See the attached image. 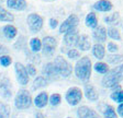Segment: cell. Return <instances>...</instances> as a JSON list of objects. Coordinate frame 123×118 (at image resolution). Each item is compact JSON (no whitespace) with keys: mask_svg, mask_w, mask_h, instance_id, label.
<instances>
[{"mask_svg":"<svg viewBox=\"0 0 123 118\" xmlns=\"http://www.w3.org/2000/svg\"><path fill=\"white\" fill-rule=\"evenodd\" d=\"M93 69H95L96 72H98L100 75H105V73L109 71V66H108V64H105V62L98 61L95 64Z\"/></svg>","mask_w":123,"mask_h":118,"instance_id":"obj_27","label":"cell"},{"mask_svg":"<svg viewBox=\"0 0 123 118\" xmlns=\"http://www.w3.org/2000/svg\"><path fill=\"white\" fill-rule=\"evenodd\" d=\"M92 8L98 12H109L113 9V5L110 0H99L93 3Z\"/></svg>","mask_w":123,"mask_h":118,"instance_id":"obj_15","label":"cell"},{"mask_svg":"<svg viewBox=\"0 0 123 118\" xmlns=\"http://www.w3.org/2000/svg\"><path fill=\"white\" fill-rule=\"evenodd\" d=\"M0 21L8 22V23H11L14 21V16L11 12H9L6 8H3L2 5H0Z\"/></svg>","mask_w":123,"mask_h":118,"instance_id":"obj_24","label":"cell"},{"mask_svg":"<svg viewBox=\"0 0 123 118\" xmlns=\"http://www.w3.org/2000/svg\"><path fill=\"white\" fill-rule=\"evenodd\" d=\"M67 118H70V117H67Z\"/></svg>","mask_w":123,"mask_h":118,"instance_id":"obj_42","label":"cell"},{"mask_svg":"<svg viewBox=\"0 0 123 118\" xmlns=\"http://www.w3.org/2000/svg\"><path fill=\"white\" fill-rule=\"evenodd\" d=\"M7 7L14 11H23L28 8L26 0H7Z\"/></svg>","mask_w":123,"mask_h":118,"instance_id":"obj_16","label":"cell"},{"mask_svg":"<svg viewBox=\"0 0 123 118\" xmlns=\"http://www.w3.org/2000/svg\"><path fill=\"white\" fill-rule=\"evenodd\" d=\"M53 62H54V66H55V68H56V70L61 78L66 79V78H68L69 75H72V72H73L72 66H70V64H68V61H67L63 56L55 57Z\"/></svg>","mask_w":123,"mask_h":118,"instance_id":"obj_4","label":"cell"},{"mask_svg":"<svg viewBox=\"0 0 123 118\" xmlns=\"http://www.w3.org/2000/svg\"><path fill=\"white\" fill-rule=\"evenodd\" d=\"M85 24H86V26L92 28V30L97 27L98 26V18H97L95 12H89L87 16H86Z\"/></svg>","mask_w":123,"mask_h":118,"instance_id":"obj_23","label":"cell"},{"mask_svg":"<svg viewBox=\"0 0 123 118\" xmlns=\"http://www.w3.org/2000/svg\"><path fill=\"white\" fill-rule=\"evenodd\" d=\"M11 109L10 106L0 102V118H10Z\"/></svg>","mask_w":123,"mask_h":118,"instance_id":"obj_29","label":"cell"},{"mask_svg":"<svg viewBox=\"0 0 123 118\" xmlns=\"http://www.w3.org/2000/svg\"><path fill=\"white\" fill-rule=\"evenodd\" d=\"M91 51H92L93 57L96 59H98V60H102L105 57V48L101 43H96L91 47Z\"/></svg>","mask_w":123,"mask_h":118,"instance_id":"obj_19","label":"cell"},{"mask_svg":"<svg viewBox=\"0 0 123 118\" xmlns=\"http://www.w3.org/2000/svg\"><path fill=\"white\" fill-rule=\"evenodd\" d=\"M49 96L47 95V93L46 92L38 93V94L35 96L34 101H33L34 105H35L37 108H44L47 104H49Z\"/></svg>","mask_w":123,"mask_h":118,"instance_id":"obj_18","label":"cell"},{"mask_svg":"<svg viewBox=\"0 0 123 118\" xmlns=\"http://www.w3.org/2000/svg\"><path fill=\"white\" fill-rule=\"evenodd\" d=\"M119 18H120V13H119V12H114V13H112V14H110V16H105L103 21H105V24L111 25V24H114L115 22H118Z\"/></svg>","mask_w":123,"mask_h":118,"instance_id":"obj_32","label":"cell"},{"mask_svg":"<svg viewBox=\"0 0 123 118\" xmlns=\"http://www.w3.org/2000/svg\"><path fill=\"white\" fill-rule=\"evenodd\" d=\"M11 64H12V58H11L9 55L6 54V55H1V56H0V64H1L3 68L9 67Z\"/></svg>","mask_w":123,"mask_h":118,"instance_id":"obj_34","label":"cell"},{"mask_svg":"<svg viewBox=\"0 0 123 118\" xmlns=\"http://www.w3.org/2000/svg\"><path fill=\"white\" fill-rule=\"evenodd\" d=\"M17 34H18V30L12 24H7V25H5L2 27V35L8 41H11V39L15 38Z\"/></svg>","mask_w":123,"mask_h":118,"instance_id":"obj_20","label":"cell"},{"mask_svg":"<svg viewBox=\"0 0 123 118\" xmlns=\"http://www.w3.org/2000/svg\"><path fill=\"white\" fill-rule=\"evenodd\" d=\"M79 24V18L76 14H70L67 16V19L62 22V24L59 25V33L61 34H65L66 32L70 31L73 28H76Z\"/></svg>","mask_w":123,"mask_h":118,"instance_id":"obj_9","label":"cell"},{"mask_svg":"<svg viewBox=\"0 0 123 118\" xmlns=\"http://www.w3.org/2000/svg\"><path fill=\"white\" fill-rule=\"evenodd\" d=\"M66 55H67V57H68L70 60H77V59L80 58V53L77 50V49H75V48L68 49V50L66 51Z\"/></svg>","mask_w":123,"mask_h":118,"instance_id":"obj_35","label":"cell"},{"mask_svg":"<svg viewBox=\"0 0 123 118\" xmlns=\"http://www.w3.org/2000/svg\"><path fill=\"white\" fill-rule=\"evenodd\" d=\"M26 23L31 33H38L43 27L44 20L37 13H30L26 18Z\"/></svg>","mask_w":123,"mask_h":118,"instance_id":"obj_5","label":"cell"},{"mask_svg":"<svg viewBox=\"0 0 123 118\" xmlns=\"http://www.w3.org/2000/svg\"><path fill=\"white\" fill-rule=\"evenodd\" d=\"M12 118H15V117H12Z\"/></svg>","mask_w":123,"mask_h":118,"instance_id":"obj_43","label":"cell"},{"mask_svg":"<svg viewBox=\"0 0 123 118\" xmlns=\"http://www.w3.org/2000/svg\"><path fill=\"white\" fill-rule=\"evenodd\" d=\"M76 47L81 51L89 50V49L91 48V42H90L89 37H88L87 35H85V34L79 35V38H78V41H77Z\"/></svg>","mask_w":123,"mask_h":118,"instance_id":"obj_17","label":"cell"},{"mask_svg":"<svg viewBox=\"0 0 123 118\" xmlns=\"http://www.w3.org/2000/svg\"><path fill=\"white\" fill-rule=\"evenodd\" d=\"M122 27H123V26H122Z\"/></svg>","mask_w":123,"mask_h":118,"instance_id":"obj_44","label":"cell"},{"mask_svg":"<svg viewBox=\"0 0 123 118\" xmlns=\"http://www.w3.org/2000/svg\"><path fill=\"white\" fill-rule=\"evenodd\" d=\"M91 71L92 64L89 57L84 56L77 60L74 68V72L77 79H79L82 82H88L91 77Z\"/></svg>","mask_w":123,"mask_h":118,"instance_id":"obj_1","label":"cell"},{"mask_svg":"<svg viewBox=\"0 0 123 118\" xmlns=\"http://www.w3.org/2000/svg\"><path fill=\"white\" fill-rule=\"evenodd\" d=\"M30 49L32 53H34V54H36V53H38V51L42 50V46H43V44H42V41L40 38H37V37H33V38L30 39Z\"/></svg>","mask_w":123,"mask_h":118,"instance_id":"obj_25","label":"cell"},{"mask_svg":"<svg viewBox=\"0 0 123 118\" xmlns=\"http://www.w3.org/2000/svg\"><path fill=\"white\" fill-rule=\"evenodd\" d=\"M107 34L108 37H110L113 41H121V34L119 32V30L114 26H110V27L107 30Z\"/></svg>","mask_w":123,"mask_h":118,"instance_id":"obj_28","label":"cell"},{"mask_svg":"<svg viewBox=\"0 0 123 118\" xmlns=\"http://www.w3.org/2000/svg\"><path fill=\"white\" fill-rule=\"evenodd\" d=\"M25 68H26V71H28V73H29V75H30V77H35V75H36V68H35V66H34V64H28Z\"/></svg>","mask_w":123,"mask_h":118,"instance_id":"obj_37","label":"cell"},{"mask_svg":"<svg viewBox=\"0 0 123 118\" xmlns=\"http://www.w3.org/2000/svg\"><path fill=\"white\" fill-rule=\"evenodd\" d=\"M84 94L88 101L90 102H97L99 100V94H98L97 90L92 84H85L84 86Z\"/></svg>","mask_w":123,"mask_h":118,"instance_id":"obj_14","label":"cell"},{"mask_svg":"<svg viewBox=\"0 0 123 118\" xmlns=\"http://www.w3.org/2000/svg\"><path fill=\"white\" fill-rule=\"evenodd\" d=\"M62 102V97L58 93H55V94H52L49 97V104L51 106H57L59 105Z\"/></svg>","mask_w":123,"mask_h":118,"instance_id":"obj_33","label":"cell"},{"mask_svg":"<svg viewBox=\"0 0 123 118\" xmlns=\"http://www.w3.org/2000/svg\"><path fill=\"white\" fill-rule=\"evenodd\" d=\"M49 83V79H46L44 75H38L34 79L33 81V84H32V90L33 91H36L38 89H42L44 86H47Z\"/></svg>","mask_w":123,"mask_h":118,"instance_id":"obj_22","label":"cell"},{"mask_svg":"<svg viewBox=\"0 0 123 118\" xmlns=\"http://www.w3.org/2000/svg\"><path fill=\"white\" fill-rule=\"evenodd\" d=\"M32 103H33V100H32V96H31L29 91L24 90V89H21L18 91L14 97V106L17 109H28L31 107Z\"/></svg>","mask_w":123,"mask_h":118,"instance_id":"obj_3","label":"cell"},{"mask_svg":"<svg viewBox=\"0 0 123 118\" xmlns=\"http://www.w3.org/2000/svg\"><path fill=\"white\" fill-rule=\"evenodd\" d=\"M42 75L46 79H49V81H56V80H58L61 78L55 66H54V62H47L42 68Z\"/></svg>","mask_w":123,"mask_h":118,"instance_id":"obj_10","label":"cell"},{"mask_svg":"<svg viewBox=\"0 0 123 118\" xmlns=\"http://www.w3.org/2000/svg\"><path fill=\"white\" fill-rule=\"evenodd\" d=\"M107 61H108V64H120L123 62V55L117 54V53L108 55Z\"/></svg>","mask_w":123,"mask_h":118,"instance_id":"obj_26","label":"cell"},{"mask_svg":"<svg viewBox=\"0 0 123 118\" xmlns=\"http://www.w3.org/2000/svg\"><path fill=\"white\" fill-rule=\"evenodd\" d=\"M123 81V64H120L119 66L109 69V71L103 75L101 80V84L103 87L112 89L113 86L120 84Z\"/></svg>","mask_w":123,"mask_h":118,"instance_id":"obj_2","label":"cell"},{"mask_svg":"<svg viewBox=\"0 0 123 118\" xmlns=\"http://www.w3.org/2000/svg\"><path fill=\"white\" fill-rule=\"evenodd\" d=\"M14 71H15V77H17L19 84H21V85L28 84L29 81H30V75H29L28 71H26L25 66H23L21 62H15Z\"/></svg>","mask_w":123,"mask_h":118,"instance_id":"obj_8","label":"cell"},{"mask_svg":"<svg viewBox=\"0 0 123 118\" xmlns=\"http://www.w3.org/2000/svg\"><path fill=\"white\" fill-rule=\"evenodd\" d=\"M78 38H79V33H78V30H77V27H76V28H73L70 31L66 32V33L64 34L63 42H64L65 46L73 47V46H76Z\"/></svg>","mask_w":123,"mask_h":118,"instance_id":"obj_11","label":"cell"},{"mask_svg":"<svg viewBox=\"0 0 123 118\" xmlns=\"http://www.w3.org/2000/svg\"><path fill=\"white\" fill-rule=\"evenodd\" d=\"M92 37L96 41V43H105L107 41L108 34H107V30H105V26L98 25L96 28H93V32H92Z\"/></svg>","mask_w":123,"mask_h":118,"instance_id":"obj_13","label":"cell"},{"mask_svg":"<svg viewBox=\"0 0 123 118\" xmlns=\"http://www.w3.org/2000/svg\"><path fill=\"white\" fill-rule=\"evenodd\" d=\"M35 118H45V117H44V115L42 113H36L35 114Z\"/></svg>","mask_w":123,"mask_h":118,"instance_id":"obj_41","label":"cell"},{"mask_svg":"<svg viewBox=\"0 0 123 118\" xmlns=\"http://www.w3.org/2000/svg\"><path fill=\"white\" fill-rule=\"evenodd\" d=\"M107 49L109 53H111V54H114V53H118L119 50V46L117 45V44H114L113 42H109L107 45Z\"/></svg>","mask_w":123,"mask_h":118,"instance_id":"obj_36","label":"cell"},{"mask_svg":"<svg viewBox=\"0 0 123 118\" xmlns=\"http://www.w3.org/2000/svg\"><path fill=\"white\" fill-rule=\"evenodd\" d=\"M103 116L105 118H118V114L111 105H105L103 109Z\"/></svg>","mask_w":123,"mask_h":118,"instance_id":"obj_30","label":"cell"},{"mask_svg":"<svg viewBox=\"0 0 123 118\" xmlns=\"http://www.w3.org/2000/svg\"><path fill=\"white\" fill-rule=\"evenodd\" d=\"M117 113H118V115L120 116V117L123 118V103H120L118 106V108H117Z\"/></svg>","mask_w":123,"mask_h":118,"instance_id":"obj_39","label":"cell"},{"mask_svg":"<svg viewBox=\"0 0 123 118\" xmlns=\"http://www.w3.org/2000/svg\"><path fill=\"white\" fill-rule=\"evenodd\" d=\"M0 89L2 91V96L5 98H10L11 95H12V92H11V85L10 82L7 78H3L2 81L0 82Z\"/></svg>","mask_w":123,"mask_h":118,"instance_id":"obj_21","label":"cell"},{"mask_svg":"<svg viewBox=\"0 0 123 118\" xmlns=\"http://www.w3.org/2000/svg\"><path fill=\"white\" fill-rule=\"evenodd\" d=\"M110 98L115 103H123V90H118V91H113L110 95Z\"/></svg>","mask_w":123,"mask_h":118,"instance_id":"obj_31","label":"cell"},{"mask_svg":"<svg viewBox=\"0 0 123 118\" xmlns=\"http://www.w3.org/2000/svg\"><path fill=\"white\" fill-rule=\"evenodd\" d=\"M49 27L52 28V30H54V28H56L57 26H58V21L56 20V19H49Z\"/></svg>","mask_w":123,"mask_h":118,"instance_id":"obj_38","label":"cell"},{"mask_svg":"<svg viewBox=\"0 0 123 118\" xmlns=\"http://www.w3.org/2000/svg\"><path fill=\"white\" fill-rule=\"evenodd\" d=\"M78 118H100V116L96 113L93 109H91L88 106H80L76 112Z\"/></svg>","mask_w":123,"mask_h":118,"instance_id":"obj_12","label":"cell"},{"mask_svg":"<svg viewBox=\"0 0 123 118\" xmlns=\"http://www.w3.org/2000/svg\"><path fill=\"white\" fill-rule=\"evenodd\" d=\"M42 51L45 56H52V55L55 53L57 48V41L55 37L53 36H45L43 39H42Z\"/></svg>","mask_w":123,"mask_h":118,"instance_id":"obj_7","label":"cell"},{"mask_svg":"<svg viewBox=\"0 0 123 118\" xmlns=\"http://www.w3.org/2000/svg\"><path fill=\"white\" fill-rule=\"evenodd\" d=\"M7 53H8V49L6 48L3 45H1V44H0V56H1V55H6Z\"/></svg>","mask_w":123,"mask_h":118,"instance_id":"obj_40","label":"cell"},{"mask_svg":"<svg viewBox=\"0 0 123 118\" xmlns=\"http://www.w3.org/2000/svg\"><path fill=\"white\" fill-rule=\"evenodd\" d=\"M82 94L84 93L81 92V90H80L79 87L72 86L67 90L66 94H65V98H66V102L70 106H76L81 102Z\"/></svg>","mask_w":123,"mask_h":118,"instance_id":"obj_6","label":"cell"}]
</instances>
